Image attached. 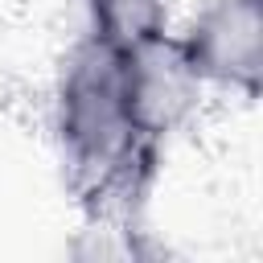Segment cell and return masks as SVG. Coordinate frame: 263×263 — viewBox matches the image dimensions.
<instances>
[{
    "instance_id": "277c9868",
    "label": "cell",
    "mask_w": 263,
    "mask_h": 263,
    "mask_svg": "<svg viewBox=\"0 0 263 263\" xmlns=\"http://www.w3.org/2000/svg\"><path fill=\"white\" fill-rule=\"evenodd\" d=\"M90 29L115 45L168 29V0H86Z\"/></svg>"
},
{
    "instance_id": "6da1fadb",
    "label": "cell",
    "mask_w": 263,
    "mask_h": 263,
    "mask_svg": "<svg viewBox=\"0 0 263 263\" xmlns=\"http://www.w3.org/2000/svg\"><path fill=\"white\" fill-rule=\"evenodd\" d=\"M62 177L78 210L111 193H152L160 144L136 136L123 99V49L86 29L62 58L53 90Z\"/></svg>"
},
{
    "instance_id": "7a4b0ae2",
    "label": "cell",
    "mask_w": 263,
    "mask_h": 263,
    "mask_svg": "<svg viewBox=\"0 0 263 263\" xmlns=\"http://www.w3.org/2000/svg\"><path fill=\"white\" fill-rule=\"evenodd\" d=\"M119 49H123V99L132 127L140 140L164 148V140H173L197 119L210 82L193 66L181 33L156 29Z\"/></svg>"
},
{
    "instance_id": "3957f363",
    "label": "cell",
    "mask_w": 263,
    "mask_h": 263,
    "mask_svg": "<svg viewBox=\"0 0 263 263\" xmlns=\"http://www.w3.org/2000/svg\"><path fill=\"white\" fill-rule=\"evenodd\" d=\"M181 41L218 90L259 99L263 90V0H201Z\"/></svg>"
}]
</instances>
